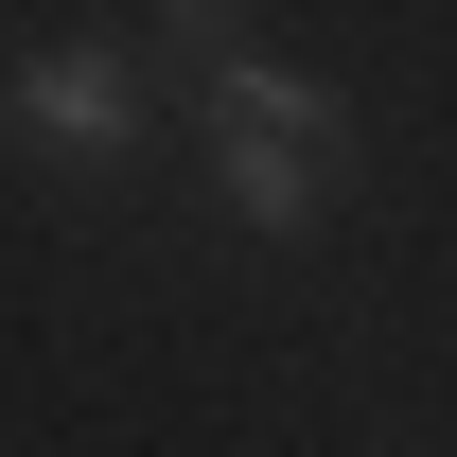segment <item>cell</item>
<instances>
[{
  "mask_svg": "<svg viewBox=\"0 0 457 457\" xmlns=\"http://www.w3.org/2000/svg\"><path fill=\"white\" fill-rule=\"evenodd\" d=\"M335 88H317V71H282V54H228L212 36V141H264V159H335Z\"/></svg>",
  "mask_w": 457,
  "mask_h": 457,
  "instance_id": "6da1fadb",
  "label": "cell"
},
{
  "mask_svg": "<svg viewBox=\"0 0 457 457\" xmlns=\"http://www.w3.org/2000/svg\"><path fill=\"white\" fill-rule=\"evenodd\" d=\"M0 106L36 123V141H71V159H123V141H141V88H123V54H36Z\"/></svg>",
  "mask_w": 457,
  "mask_h": 457,
  "instance_id": "7a4b0ae2",
  "label": "cell"
},
{
  "mask_svg": "<svg viewBox=\"0 0 457 457\" xmlns=\"http://www.w3.org/2000/svg\"><path fill=\"white\" fill-rule=\"evenodd\" d=\"M317 176H335V159H264V141H212V194H228L246 228H317Z\"/></svg>",
  "mask_w": 457,
  "mask_h": 457,
  "instance_id": "3957f363",
  "label": "cell"
}]
</instances>
